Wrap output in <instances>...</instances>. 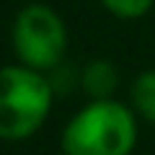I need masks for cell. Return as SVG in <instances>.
<instances>
[{
  "label": "cell",
  "mask_w": 155,
  "mask_h": 155,
  "mask_svg": "<svg viewBox=\"0 0 155 155\" xmlns=\"http://www.w3.org/2000/svg\"><path fill=\"white\" fill-rule=\"evenodd\" d=\"M137 142L132 109L119 101H93L80 109L62 132L65 155H129Z\"/></svg>",
  "instance_id": "obj_1"
},
{
  "label": "cell",
  "mask_w": 155,
  "mask_h": 155,
  "mask_svg": "<svg viewBox=\"0 0 155 155\" xmlns=\"http://www.w3.org/2000/svg\"><path fill=\"white\" fill-rule=\"evenodd\" d=\"M54 88L47 72L0 67V140H26L44 124Z\"/></svg>",
  "instance_id": "obj_2"
},
{
  "label": "cell",
  "mask_w": 155,
  "mask_h": 155,
  "mask_svg": "<svg viewBox=\"0 0 155 155\" xmlns=\"http://www.w3.org/2000/svg\"><path fill=\"white\" fill-rule=\"evenodd\" d=\"M13 47L18 60L39 72H52L62 65L67 47V31L62 18L44 3H31L16 16Z\"/></svg>",
  "instance_id": "obj_3"
},
{
  "label": "cell",
  "mask_w": 155,
  "mask_h": 155,
  "mask_svg": "<svg viewBox=\"0 0 155 155\" xmlns=\"http://www.w3.org/2000/svg\"><path fill=\"white\" fill-rule=\"evenodd\" d=\"M116 83H119V75H116V67L109 60H93L80 72V85L93 101L111 98Z\"/></svg>",
  "instance_id": "obj_4"
},
{
  "label": "cell",
  "mask_w": 155,
  "mask_h": 155,
  "mask_svg": "<svg viewBox=\"0 0 155 155\" xmlns=\"http://www.w3.org/2000/svg\"><path fill=\"white\" fill-rule=\"evenodd\" d=\"M132 106L142 119L155 124V70H145L132 85Z\"/></svg>",
  "instance_id": "obj_5"
},
{
  "label": "cell",
  "mask_w": 155,
  "mask_h": 155,
  "mask_svg": "<svg viewBox=\"0 0 155 155\" xmlns=\"http://www.w3.org/2000/svg\"><path fill=\"white\" fill-rule=\"evenodd\" d=\"M109 13L119 18H140L153 8L155 0H101Z\"/></svg>",
  "instance_id": "obj_6"
}]
</instances>
